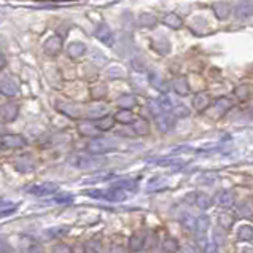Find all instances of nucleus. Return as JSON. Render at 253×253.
Here are the masks:
<instances>
[{
    "label": "nucleus",
    "mask_w": 253,
    "mask_h": 253,
    "mask_svg": "<svg viewBox=\"0 0 253 253\" xmlns=\"http://www.w3.org/2000/svg\"><path fill=\"white\" fill-rule=\"evenodd\" d=\"M86 194H88V196H91V198L113 201V202H118V201H125L126 199L125 191H120V190H91V191H88Z\"/></svg>",
    "instance_id": "nucleus-1"
},
{
    "label": "nucleus",
    "mask_w": 253,
    "mask_h": 253,
    "mask_svg": "<svg viewBox=\"0 0 253 253\" xmlns=\"http://www.w3.org/2000/svg\"><path fill=\"white\" fill-rule=\"evenodd\" d=\"M57 190V186L54 183H45V185H35L29 188V193L35 194V196H46V194H51Z\"/></svg>",
    "instance_id": "nucleus-2"
},
{
    "label": "nucleus",
    "mask_w": 253,
    "mask_h": 253,
    "mask_svg": "<svg viewBox=\"0 0 253 253\" xmlns=\"http://www.w3.org/2000/svg\"><path fill=\"white\" fill-rule=\"evenodd\" d=\"M237 237H239L241 241L244 242H249V241H253V228L249 226V225H244L239 228L237 231Z\"/></svg>",
    "instance_id": "nucleus-3"
},
{
    "label": "nucleus",
    "mask_w": 253,
    "mask_h": 253,
    "mask_svg": "<svg viewBox=\"0 0 253 253\" xmlns=\"http://www.w3.org/2000/svg\"><path fill=\"white\" fill-rule=\"evenodd\" d=\"M2 145L3 147H10V148H16V147H23L24 145V140L21 139V137H16V135H13V137H3Z\"/></svg>",
    "instance_id": "nucleus-4"
},
{
    "label": "nucleus",
    "mask_w": 253,
    "mask_h": 253,
    "mask_svg": "<svg viewBox=\"0 0 253 253\" xmlns=\"http://www.w3.org/2000/svg\"><path fill=\"white\" fill-rule=\"evenodd\" d=\"M218 223H220V226L223 229H229V228H233V225H234V216H231L228 213H221L218 216Z\"/></svg>",
    "instance_id": "nucleus-5"
},
{
    "label": "nucleus",
    "mask_w": 253,
    "mask_h": 253,
    "mask_svg": "<svg viewBox=\"0 0 253 253\" xmlns=\"http://www.w3.org/2000/svg\"><path fill=\"white\" fill-rule=\"evenodd\" d=\"M216 202H218V204L223 206V207H228V206L233 204V194L223 191V193L218 194V196H216Z\"/></svg>",
    "instance_id": "nucleus-6"
},
{
    "label": "nucleus",
    "mask_w": 253,
    "mask_h": 253,
    "mask_svg": "<svg viewBox=\"0 0 253 253\" xmlns=\"http://www.w3.org/2000/svg\"><path fill=\"white\" fill-rule=\"evenodd\" d=\"M16 204L14 202H6V201H3L2 202V216H6V215H10V213H13L14 211H16Z\"/></svg>",
    "instance_id": "nucleus-7"
},
{
    "label": "nucleus",
    "mask_w": 253,
    "mask_h": 253,
    "mask_svg": "<svg viewBox=\"0 0 253 253\" xmlns=\"http://www.w3.org/2000/svg\"><path fill=\"white\" fill-rule=\"evenodd\" d=\"M177 241H173V239H166L163 242V250L164 252H168V253H173V252H177Z\"/></svg>",
    "instance_id": "nucleus-8"
},
{
    "label": "nucleus",
    "mask_w": 253,
    "mask_h": 253,
    "mask_svg": "<svg viewBox=\"0 0 253 253\" xmlns=\"http://www.w3.org/2000/svg\"><path fill=\"white\" fill-rule=\"evenodd\" d=\"M131 249L134 252H139L143 249V237L142 236H134L131 239Z\"/></svg>",
    "instance_id": "nucleus-9"
},
{
    "label": "nucleus",
    "mask_w": 253,
    "mask_h": 253,
    "mask_svg": "<svg viewBox=\"0 0 253 253\" xmlns=\"http://www.w3.org/2000/svg\"><path fill=\"white\" fill-rule=\"evenodd\" d=\"M207 228H209V218L207 216H202V218H199L198 220V226H196V229L198 231H207Z\"/></svg>",
    "instance_id": "nucleus-10"
},
{
    "label": "nucleus",
    "mask_w": 253,
    "mask_h": 253,
    "mask_svg": "<svg viewBox=\"0 0 253 253\" xmlns=\"http://www.w3.org/2000/svg\"><path fill=\"white\" fill-rule=\"evenodd\" d=\"M54 201L56 202H61V204H70V202L74 201V198H72L70 194H61V196H57Z\"/></svg>",
    "instance_id": "nucleus-11"
},
{
    "label": "nucleus",
    "mask_w": 253,
    "mask_h": 253,
    "mask_svg": "<svg viewBox=\"0 0 253 253\" xmlns=\"http://www.w3.org/2000/svg\"><path fill=\"white\" fill-rule=\"evenodd\" d=\"M198 206L201 209H209V207H211V199H209L207 196H201L198 199Z\"/></svg>",
    "instance_id": "nucleus-12"
},
{
    "label": "nucleus",
    "mask_w": 253,
    "mask_h": 253,
    "mask_svg": "<svg viewBox=\"0 0 253 253\" xmlns=\"http://www.w3.org/2000/svg\"><path fill=\"white\" fill-rule=\"evenodd\" d=\"M53 253H70V249L67 247V245L59 244V245H56V247L53 249Z\"/></svg>",
    "instance_id": "nucleus-13"
},
{
    "label": "nucleus",
    "mask_w": 253,
    "mask_h": 253,
    "mask_svg": "<svg viewBox=\"0 0 253 253\" xmlns=\"http://www.w3.org/2000/svg\"><path fill=\"white\" fill-rule=\"evenodd\" d=\"M204 253H218V247H216V244L215 242L207 244L206 249H204Z\"/></svg>",
    "instance_id": "nucleus-14"
},
{
    "label": "nucleus",
    "mask_w": 253,
    "mask_h": 253,
    "mask_svg": "<svg viewBox=\"0 0 253 253\" xmlns=\"http://www.w3.org/2000/svg\"><path fill=\"white\" fill-rule=\"evenodd\" d=\"M178 253H198V252L194 250V247H191V245H182V247L178 249Z\"/></svg>",
    "instance_id": "nucleus-15"
},
{
    "label": "nucleus",
    "mask_w": 253,
    "mask_h": 253,
    "mask_svg": "<svg viewBox=\"0 0 253 253\" xmlns=\"http://www.w3.org/2000/svg\"><path fill=\"white\" fill-rule=\"evenodd\" d=\"M72 253H88L84 249V245L82 244H75L74 247H72Z\"/></svg>",
    "instance_id": "nucleus-16"
},
{
    "label": "nucleus",
    "mask_w": 253,
    "mask_h": 253,
    "mask_svg": "<svg viewBox=\"0 0 253 253\" xmlns=\"http://www.w3.org/2000/svg\"><path fill=\"white\" fill-rule=\"evenodd\" d=\"M213 239H215V244H223V242H225V236H223L220 231H215Z\"/></svg>",
    "instance_id": "nucleus-17"
},
{
    "label": "nucleus",
    "mask_w": 253,
    "mask_h": 253,
    "mask_svg": "<svg viewBox=\"0 0 253 253\" xmlns=\"http://www.w3.org/2000/svg\"><path fill=\"white\" fill-rule=\"evenodd\" d=\"M241 253H253V249H242Z\"/></svg>",
    "instance_id": "nucleus-18"
},
{
    "label": "nucleus",
    "mask_w": 253,
    "mask_h": 253,
    "mask_svg": "<svg viewBox=\"0 0 253 253\" xmlns=\"http://www.w3.org/2000/svg\"><path fill=\"white\" fill-rule=\"evenodd\" d=\"M88 253H97V252L94 250V249H88Z\"/></svg>",
    "instance_id": "nucleus-19"
},
{
    "label": "nucleus",
    "mask_w": 253,
    "mask_h": 253,
    "mask_svg": "<svg viewBox=\"0 0 253 253\" xmlns=\"http://www.w3.org/2000/svg\"><path fill=\"white\" fill-rule=\"evenodd\" d=\"M135 253H147V252H142V250H139V252H135Z\"/></svg>",
    "instance_id": "nucleus-20"
},
{
    "label": "nucleus",
    "mask_w": 253,
    "mask_h": 253,
    "mask_svg": "<svg viewBox=\"0 0 253 253\" xmlns=\"http://www.w3.org/2000/svg\"><path fill=\"white\" fill-rule=\"evenodd\" d=\"M57 2H59V0H57Z\"/></svg>",
    "instance_id": "nucleus-21"
}]
</instances>
